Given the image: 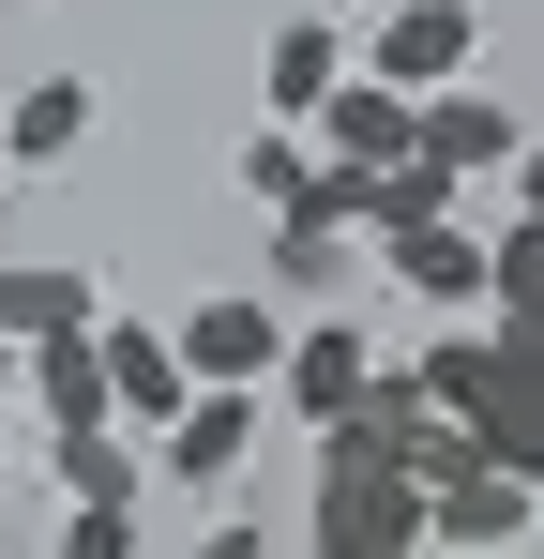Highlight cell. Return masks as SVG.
Returning a JSON list of instances; mask_svg holds the SVG:
<instances>
[{
	"label": "cell",
	"instance_id": "obj_1",
	"mask_svg": "<svg viewBox=\"0 0 544 559\" xmlns=\"http://www.w3.org/2000/svg\"><path fill=\"white\" fill-rule=\"evenodd\" d=\"M303 545L318 559H424V484H409V468H363V454H318Z\"/></svg>",
	"mask_w": 544,
	"mask_h": 559
},
{
	"label": "cell",
	"instance_id": "obj_2",
	"mask_svg": "<svg viewBox=\"0 0 544 559\" xmlns=\"http://www.w3.org/2000/svg\"><path fill=\"white\" fill-rule=\"evenodd\" d=\"M469 61H484V15H469V0H393V15L363 31V76H378V92H453Z\"/></svg>",
	"mask_w": 544,
	"mask_h": 559
},
{
	"label": "cell",
	"instance_id": "obj_3",
	"mask_svg": "<svg viewBox=\"0 0 544 559\" xmlns=\"http://www.w3.org/2000/svg\"><path fill=\"white\" fill-rule=\"evenodd\" d=\"M363 378H378V333H348V318H287V364H272V408L318 439V424H348Z\"/></svg>",
	"mask_w": 544,
	"mask_h": 559
},
{
	"label": "cell",
	"instance_id": "obj_4",
	"mask_svg": "<svg viewBox=\"0 0 544 559\" xmlns=\"http://www.w3.org/2000/svg\"><path fill=\"white\" fill-rule=\"evenodd\" d=\"M272 364H287V302H272V287H212V302L181 318V378L272 393Z\"/></svg>",
	"mask_w": 544,
	"mask_h": 559
},
{
	"label": "cell",
	"instance_id": "obj_5",
	"mask_svg": "<svg viewBox=\"0 0 544 559\" xmlns=\"http://www.w3.org/2000/svg\"><path fill=\"white\" fill-rule=\"evenodd\" d=\"M409 152L453 167V182H515V152H530V136H515V106H499V92H469V76H453V92H409Z\"/></svg>",
	"mask_w": 544,
	"mask_h": 559
},
{
	"label": "cell",
	"instance_id": "obj_6",
	"mask_svg": "<svg viewBox=\"0 0 544 559\" xmlns=\"http://www.w3.org/2000/svg\"><path fill=\"white\" fill-rule=\"evenodd\" d=\"M152 454H167V484H197V499H227V484L258 468V393H227V378H197V393H181V424L152 439Z\"/></svg>",
	"mask_w": 544,
	"mask_h": 559
},
{
	"label": "cell",
	"instance_id": "obj_7",
	"mask_svg": "<svg viewBox=\"0 0 544 559\" xmlns=\"http://www.w3.org/2000/svg\"><path fill=\"white\" fill-rule=\"evenodd\" d=\"M530 514H544L530 468H469L424 499V559H499V545H530Z\"/></svg>",
	"mask_w": 544,
	"mask_h": 559
},
{
	"label": "cell",
	"instance_id": "obj_8",
	"mask_svg": "<svg viewBox=\"0 0 544 559\" xmlns=\"http://www.w3.org/2000/svg\"><path fill=\"white\" fill-rule=\"evenodd\" d=\"M91 348H106V408H121L137 439H167V424H181V393H197V378H181V333H137V318H91Z\"/></svg>",
	"mask_w": 544,
	"mask_h": 559
},
{
	"label": "cell",
	"instance_id": "obj_9",
	"mask_svg": "<svg viewBox=\"0 0 544 559\" xmlns=\"http://www.w3.org/2000/svg\"><path fill=\"white\" fill-rule=\"evenodd\" d=\"M378 258H393V287H409L424 318H484V227H469V212H439V227H393Z\"/></svg>",
	"mask_w": 544,
	"mask_h": 559
},
{
	"label": "cell",
	"instance_id": "obj_10",
	"mask_svg": "<svg viewBox=\"0 0 544 559\" xmlns=\"http://www.w3.org/2000/svg\"><path fill=\"white\" fill-rule=\"evenodd\" d=\"M303 136H318V167H393V152H409V92H378V76H333V92H318V121H303Z\"/></svg>",
	"mask_w": 544,
	"mask_h": 559
},
{
	"label": "cell",
	"instance_id": "obj_11",
	"mask_svg": "<svg viewBox=\"0 0 544 559\" xmlns=\"http://www.w3.org/2000/svg\"><path fill=\"white\" fill-rule=\"evenodd\" d=\"M348 61H363V46L333 31V15H287V31L258 46V92H272V121H318V92H333Z\"/></svg>",
	"mask_w": 544,
	"mask_h": 559
},
{
	"label": "cell",
	"instance_id": "obj_12",
	"mask_svg": "<svg viewBox=\"0 0 544 559\" xmlns=\"http://www.w3.org/2000/svg\"><path fill=\"white\" fill-rule=\"evenodd\" d=\"M91 152V76H31L0 106V167H76Z\"/></svg>",
	"mask_w": 544,
	"mask_h": 559
},
{
	"label": "cell",
	"instance_id": "obj_13",
	"mask_svg": "<svg viewBox=\"0 0 544 559\" xmlns=\"http://www.w3.org/2000/svg\"><path fill=\"white\" fill-rule=\"evenodd\" d=\"M91 318H106V287H91L76 258H15V273H0V333H15V348H46V333H91Z\"/></svg>",
	"mask_w": 544,
	"mask_h": 559
},
{
	"label": "cell",
	"instance_id": "obj_14",
	"mask_svg": "<svg viewBox=\"0 0 544 559\" xmlns=\"http://www.w3.org/2000/svg\"><path fill=\"white\" fill-rule=\"evenodd\" d=\"M15 393L46 408V439H76V424H121V408H106V348H91V333H46Z\"/></svg>",
	"mask_w": 544,
	"mask_h": 559
},
{
	"label": "cell",
	"instance_id": "obj_15",
	"mask_svg": "<svg viewBox=\"0 0 544 559\" xmlns=\"http://www.w3.org/2000/svg\"><path fill=\"white\" fill-rule=\"evenodd\" d=\"M46 468H61V499H152V454H137L121 424H76V439H46Z\"/></svg>",
	"mask_w": 544,
	"mask_h": 559
},
{
	"label": "cell",
	"instance_id": "obj_16",
	"mask_svg": "<svg viewBox=\"0 0 544 559\" xmlns=\"http://www.w3.org/2000/svg\"><path fill=\"white\" fill-rule=\"evenodd\" d=\"M348 227H303V212H272V287H287V302H303V318H318V302H333V287H348Z\"/></svg>",
	"mask_w": 544,
	"mask_h": 559
},
{
	"label": "cell",
	"instance_id": "obj_17",
	"mask_svg": "<svg viewBox=\"0 0 544 559\" xmlns=\"http://www.w3.org/2000/svg\"><path fill=\"white\" fill-rule=\"evenodd\" d=\"M303 182H318V136H303V121H258V136H243V197H258V212H303Z\"/></svg>",
	"mask_w": 544,
	"mask_h": 559
},
{
	"label": "cell",
	"instance_id": "obj_18",
	"mask_svg": "<svg viewBox=\"0 0 544 559\" xmlns=\"http://www.w3.org/2000/svg\"><path fill=\"white\" fill-rule=\"evenodd\" d=\"M61 559H137V499H76L61 514Z\"/></svg>",
	"mask_w": 544,
	"mask_h": 559
},
{
	"label": "cell",
	"instance_id": "obj_19",
	"mask_svg": "<svg viewBox=\"0 0 544 559\" xmlns=\"http://www.w3.org/2000/svg\"><path fill=\"white\" fill-rule=\"evenodd\" d=\"M197 559H272V530H243V514H227V530H212Z\"/></svg>",
	"mask_w": 544,
	"mask_h": 559
},
{
	"label": "cell",
	"instance_id": "obj_20",
	"mask_svg": "<svg viewBox=\"0 0 544 559\" xmlns=\"http://www.w3.org/2000/svg\"><path fill=\"white\" fill-rule=\"evenodd\" d=\"M515 212H544V152H515Z\"/></svg>",
	"mask_w": 544,
	"mask_h": 559
},
{
	"label": "cell",
	"instance_id": "obj_21",
	"mask_svg": "<svg viewBox=\"0 0 544 559\" xmlns=\"http://www.w3.org/2000/svg\"><path fill=\"white\" fill-rule=\"evenodd\" d=\"M15 378H31V348H15V333H0V408H15Z\"/></svg>",
	"mask_w": 544,
	"mask_h": 559
},
{
	"label": "cell",
	"instance_id": "obj_22",
	"mask_svg": "<svg viewBox=\"0 0 544 559\" xmlns=\"http://www.w3.org/2000/svg\"><path fill=\"white\" fill-rule=\"evenodd\" d=\"M363 15H393V0H363Z\"/></svg>",
	"mask_w": 544,
	"mask_h": 559
},
{
	"label": "cell",
	"instance_id": "obj_23",
	"mask_svg": "<svg viewBox=\"0 0 544 559\" xmlns=\"http://www.w3.org/2000/svg\"><path fill=\"white\" fill-rule=\"evenodd\" d=\"M0 468H15V439H0Z\"/></svg>",
	"mask_w": 544,
	"mask_h": 559
},
{
	"label": "cell",
	"instance_id": "obj_24",
	"mask_svg": "<svg viewBox=\"0 0 544 559\" xmlns=\"http://www.w3.org/2000/svg\"><path fill=\"white\" fill-rule=\"evenodd\" d=\"M530 484H544V454H530Z\"/></svg>",
	"mask_w": 544,
	"mask_h": 559
},
{
	"label": "cell",
	"instance_id": "obj_25",
	"mask_svg": "<svg viewBox=\"0 0 544 559\" xmlns=\"http://www.w3.org/2000/svg\"><path fill=\"white\" fill-rule=\"evenodd\" d=\"M0 182H15V167H0Z\"/></svg>",
	"mask_w": 544,
	"mask_h": 559
}]
</instances>
